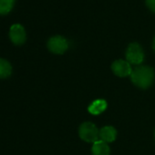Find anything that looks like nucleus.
I'll return each mask as SVG.
<instances>
[{
  "label": "nucleus",
  "instance_id": "nucleus-5",
  "mask_svg": "<svg viewBox=\"0 0 155 155\" xmlns=\"http://www.w3.org/2000/svg\"><path fill=\"white\" fill-rule=\"evenodd\" d=\"M10 40L15 45H22L27 39V34L24 27L20 24H14L9 30Z\"/></svg>",
  "mask_w": 155,
  "mask_h": 155
},
{
  "label": "nucleus",
  "instance_id": "nucleus-7",
  "mask_svg": "<svg viewBox=\"0 0 155 155\" xmlns=\"http://www.w3.org/2000/svg\"><path fill=\"white\" fill-rule=\"evenodd\" d=\"M117 138V130L112 126H105L100 130V139L107 143L113 142Z\"/></svg>",
  "mask_w": 155,
  "mask_h": 155
},
{
  "label": "nucleus",
  "instance_id": "nucleus-8",
  "mask_svg": "<svg viewBox=\"0 0 155 155\" xmlns=\"http://www.w3.org/2000/svg\"><path fill=\"white\" fill-rule=\"evenodd\" d=\"M91 152H92V155H110V149L107 142L101 140H99L93 143Z\"/></svg>",
  "mask_w": 155,
  "mask_h": 155
},
{
  "label": "nucleus",
  "instance_id": "nucleus-14",
  "mask_svg": "<svg viewBox=\"0 0 155 155\" xmlns=\"http://www.w3.org/2000/svg\"><path fill=\"white\" fill-rule=\"evenodd\" d=\"M154 137H155V132H154Z\"/></svg>",
  "mask_w": 155,
  "mask_h": 155
},
{
  "label": "nucleus",
  "instance_id": "nucleus-11",
  "mask_svg": "<svg viewBox=\"0 0 155 155\" xmlns=\"http://www.w3.org/2000/svg\"><path fill=\"white\" fill-rule=\"evenodd\" d=\"M16 0H0V15L8 14L14 8Z\"/></svg>",
  "mask_w": 155,
  "mask_h": 155
},
{
  "label": "nucleus",
  "instance_id": "nucleus-6",
  "mask_svg": "<svg viewBox=\"0 0 155 155\" xmlns=\"http://www.w3.org/2000/svg\"><path fill=\"white\" fill-rule=\"evenodd\" d=\"M111 70L116 76L120 78L130 76L132 72L130 64L127 60H123V59L115 60L111 65Z\"/></svg>",
  "mask_w": 155,
  "mask_h": 155
},
{
  "label": "nucleus",
  "instance_id": "nucleus-4",
  "mask_svg": "<svg viewBox=\"0 0 155 155\" xmlns=\"http://www.w3.org/2000/svg\"><path fill=\"white\" fill-rule=\"evenodd\" d=\"M68 48V43L62 36H54L48 41V48L54 54H63Z\"/></svg>",
  "mask_w": 155,
  "mask_h": 155
},
{
  "label": "nucleus",
  "instance_id": "nucleus-3",
  "mask_svg": "<svg viewBox=\"0 0 155 155\" xmlns=\"http://www.w3.org/2000/svg\"><path fill=\"white\" fill-rule=\"evenodd\" d=\"M126 60L130 64L140 65L144 59V52L141 46L136 42L130 43L126 49Z\"/></svg>",
  "mask_w": 155,
  "mask_h": 155
},
{
  "label": "nucleus",
  "instance_id": "nucleus-2",
  "mask_svg": "<svg viewBox=\"0 0 155 155\" xmlns=\"http://www.w3.org/2000/svg\"><path fill=\"white\" fill-rule=\"evenodd\" d=\"M79 135L84 141L94 143L100 139V130L94 123L86 121L80 126Z\"/></svg>",
  "mask_w": 155,
  "mask_h": 155
},
{
  "label": "nucleus",
  "instance_id": "nucleus-10",
  "mask_svg": "<svg viewBox=\"0 0 155 155\" xmlns=\"http://www.w3.org/2000/svg\"><path fill=\"white\" fill-rule=\"evenodd\" d=\"M11 64L4 58H0V79H7L11 75Z\"/></svg>",
  "mask_w": 155,
  "mask_h": 155
},
{
  "label": "nucleus",
  "instance_id": "nucleus-1",
  "mask_svg": "<svg viewBox=\"0 0 155 155\" xmlns=\"http://www.w3.org/2000/svg\"><path fill=\"white\" fill-rule=\"evenodd\" d=\"M130 77L132 83L136 87L146 90L153 83L154 70L149 66H138L132 69Z\"/></svg>",
  "mask_w": 155,
  "mask_h": 155
},
{
  "label": "nucleus",
  "instance_id": "nucleus-9",
  "mask_svg": "<svg viewBox=\"0 0 155 155\" xmlns=\"http://www.w3.org/2000/svg\"><path fill=\"white\" fill-rule=\"evenodd\" d=\"M108 107L107 101L105 100H96L91 102V104L88 107V110L92 115H99L106 110Z\"/></svg>",
  "mask_w": 155,
  "mask_h": 155
},
{
  "label": "nucleus",
  "instance_id": "nucleus-13",
  "mask_svg": "<svg viewBox=\"0 0 155 155\" xmlns=\"http://www.w3.org/2000/svg\"><path fill=\"white\" fill-rule=\"evenodd\" d=\"M152 48H153V50L155 51V37H154L153 41H152Z\"/></svg>",
  "mask_w": 155,
  "mask_h": 155
},
{
  "label": "nucleus",
  "instance_id": "nucleus-12",
  "mask_svg": "<svg viewBox=\"0 0 155 155\" xmlns=\"http://www.w3.org/2000/svg\"><path fill=\"white\" fill-rule=\"evenodd\" d=\"M147 7L155 13V0H145Z\"/></svg>",
  "mask_w": 155,
  "mask_h": 155
}]
</instances>
